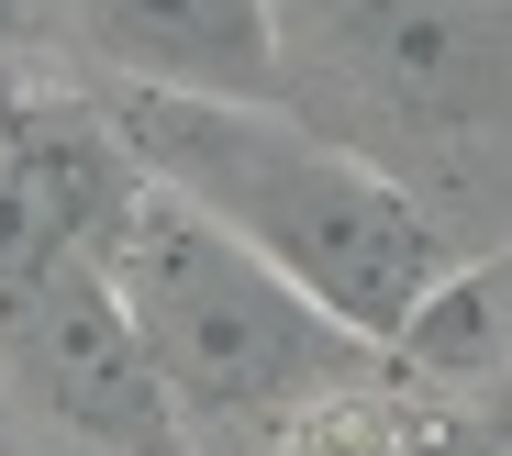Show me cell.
I'll return each instance as SVG.
<instances>
[{
	"mask_svg": "<svg viewBox=\"0 0 512 456\" xmlns=\"http://www.w3.org/2000/svg\"><path fill=\"white\" fill-rule=\"evenodd\" d=\"M23 34H34V0H0V56H12Z\"/></svg>",
	"mask_w": 512,
	"mask_h": 456,
	"instance_id": "cell-8",
	"label": "cell"
},
{
	"mask_svg": "<svg viewBox=\"0 0 512 456\" xmlns=\"http://www.w3.org/2000/svg\"><path fill=\"white\" fill-rule=\"evenodd\" d=\"M101 112H112L134 178H156L190 212H212L234 245H256L279 279H301L379 356L457 256L446 223L401 190V167L334 145L290 101H212V89H123V78H101Z\"/></svg>",
	"mask_w": 512,
	"mask_h": 456,
	"instance_id": "cell-1",
	"label": "cell"
},
{
	"mask_svg": "<svg viewBox=\"0 0 512 456\" xmlns=\"http://www.w3.org/2000/svg\"><path fill=\"white\" fill-rule=\"evenodd\" d=\"M123 201H134V156L101 89H56L0 56V290L101 245Z\"/></svg>",
	"mask_w": 512,
	"mask_h": 456,
	"instance_id": "cell-4",
	"label": "cell"
},
{
	"mask_svg": "<svg viewBox=\"0 0 512 456\" xmlns=\"http://www.w3.org/2000/svg\"><path fill=\"white\" fill-rule=\"evenodd\" d=\"M490 290H501V323H512V245L490 256Z\"/></svg>",
	"mask_w": 512,
	"mask_h": 456,
	"instance_id": "cell-9",
	"label": "cell"
},
{
	"mask_svg": "<svg viewBox=\"0 0 512 456\" xmlns=\"http://www.w3.org/2000/svg\"><path fill=\"white\" fill-rule=\"evenodd\" d=\"M334 67L401 123H468L501 101L512 45L479 0H334Z\"/></svg>",
	"mask_w": 512,
	"mask_h": 456,
	"instance_id": "cell-6",
	"label": "cell"
},
{
	"mask_svg": "<svg viewBox=\"0 0 512 456\" xmlns=\"http://www.w3.org/2000/svg\"><path fill=\"white\" fill-rule=\"evenodd\" d=\"M0 456H12V445H0Z\"/></svg>",
	"mask_w": 512,
	"mask_h": 456,
	"instance_id": "cell-10",
	"label": "cell"
},
{
	"mask_svg": "<svg viewBox=\"0 0 512 456\" xmlns=\"http://www.w3.org/2000/svg\"><path fill=\"white\" fill-rule=\"evenodd\" d=\"M101 256H112V290H123L190 434H268L279 445L290 412H312L323 390L379 368V345L357 323H334L301 279H279L256 245H234L212 212H190L156 178H134Z\"/></svg>",
	"mask_w": 512,
	"mask_h": 456,
	"instance_id": "cell-2",
	"label": "cell"
},
{
	"mask_svg": "<svg viewBox=\"0 0 512 456\" xmlns=\"http://www.w3.org/2000/svg\"><path fill=\"white\" fill-rule=\"evenodd\" d=\"M78 56L123 89H212V101H290L279 0H67Z\"/></svg>",
	"mask_w": 512,
	"mask_h": 456,
	"instance_id": "cell-5",
	"label": "cell"
},
{
	"mask_svg": "<svg viewBox=\"0 0 512 456\" xmlns=\"http://www.w3.org/2000/svg\"><path fill=\"white\" fill-rule=\"evenodd\" d=\"M0 390L90 456H201V434L167 401L101 245H78V256L0 290Z\"/></svg>",
	"mask_w": 512,
	"mask_h": 456,
	"instance_id": "cell-3",
	"label": "cell"
},
{
	"mask_svg": "<svg viewBox=\"0 0 512 456\" xmlns=\"http://www.w3.org/2000/svg\"><path fill=\"white\" fill-rule=\"evenodd\" d=\"M512 356V323H501V290H490V256L457 267L446 256V279L412 301V323L390 334V368L423 379V390H457V379H490Z\"/></svg>",
	"mask_w": 512,
	"mask_h": 456,
	"instance_id": "cell-7",
	"label": "cell"
}]
</instances>
